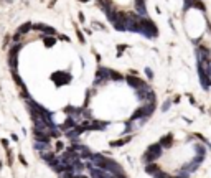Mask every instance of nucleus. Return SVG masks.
I'll list each match as a JSON object with an SVG mask.
<instances>
[{
  "label": "nucleus",
  "instance_id": "nucleus-10",
  "mask_svg": "<svg viewBox=\"0 0 211 178\" xmlns=\"http://www.w3.org/2000/svg\"><path fill=\"white\" fill-rule=\"evenodd\" d=\"M130 140V137H125V139H122V140H116V142H111V147H120V145H124L125 142Z\"/></svg>",
  "mask_w": 211,
  "mask_h": 178
},
{
  "label": "nucleus",
  "instance_id": "nucleus-12",
  "mask_svg": "<svg viewBox=\"0 0 211 178\" xmlns=\"http://www.w3.org/2000/svg\"><path fill=\"white\" fill-rule=\"evenodd\" d=\"M120 79H122V74L111 69V81H120Z\"/></svg>",
  "mask_w": 211,
  "mask_h": 178
},
{
  "label": "nucleus",
  "instance_id": "nucleus-3",
  "mask_svg": "<svg viewBox=\"0 0 211 178\" xmlns=\"http://www.w3.org/2000/svg\"><path fill=\"white\" fill-rule=\"evenodd\" d=\"M160 155H162V145H158V144H157V145H152V147H150V149L147 150V153H145V157H144V158L150 163L152 160L158 158Z\"/></svg>",
  "mask_w": 211,
  "mask_h": 178
},
{
  "label": "nucleus",
  "instance_id": "nucleus-4",
  "mask_svg": "<svg viewBox=\"0 0 211 178\" xmlns=\"http://www.w3.org/2000/svg\"><path fill=\"white\" fill-rule=\"evenodd\" d=\"M125 81H127V84H129L130 87H134L135 91L145 86L144 81H142V79H139V78H135V76H127V78H125Z\"/></svg>",
  "mask_w": 211,
  "mask_h": 178
},
{
  "label": "nucleus",
  "instance_id": "nucleus-9",
  "mask_svg": "<svg viewBox=\"0 0 211 178\" xmlns=\"http://www.w3.org/2000/svg\"><path fill=\"white\" fill-rule=\"evenodd\" d=\"M35 149H36V150H46V149H50V145L45 144V142H38V140H35Z\"/></svg>",
  "mask_w": 211,
  "mask_h": 178
},
{
  "label": "nucleus",
  "instance_id": "nucleus-14",
  "mask_svg": "<svg viewBox=\"0 0 211 178\" xmlns=\"http://www.w3.org/2000/svg\"><path fill=\"white\" fill-rule=\"evenodd\" d=\"M18 158H20V162H21V163H23V165H26V162H25V158H23V155H20V157H18Z\"/></svg>",
  "mask_w": 211,
  "mask_h": 178
},
{
  "label": "nucleus",
  "instance_id": "nucleus-11",
  "mask_svg": "<svg viewBox=\"0 0 211 178\" xmlns=\"http://www.w3.org/2000/svg\"><path fill=\"white\" fill-rule=\"evenodd\" d=\"M43 40H45V45L48 46V48H51V46L56 43V40H54L53 36H43Z\"/></svg>",
  "mask_w": 211,
  "mask_h": 178
},
{
  "label": "nucleus",
  "instance_id": "nucleus-13",
  "mask_svg": "<svg viewBox=\"0 0 211 178\" xmlns=\"http://www.w3.org/2000/svg\"><path fill=\"white\" fill-rule=\"evenodd\" d=\"M78 38H79V41H81V43H84V35L81 33L79 30H78Z\"/></svg>",
  "mask_w": 211,
  "mask_h": 178
},
{
  "label": "nucleus",
  "instance_id": "nucleus-17",
  "mask_svg": "<svg viewBox=\"0 0 211 178\" xmlns=\"http://www.w3.org/2000/svg\"><path fill=\"white\" fill-rule=\"evenodd\" d=\"M81 2H89V0H81Z\"/></svg>",
  "mask_w": 211,
  "mask_h": 178
},
{
  "label": "nucleus",
  "instance_id": "nucleus-6",
  "mask_svg": "<svg viewBox=\"0 0 211 178\" xmlns=\"http://www.w3.org/2000/svg\"><path fill=\"white\" fill-rule=\"evenodd\" d=\"M33 134H35V140H38V142H45V144H48V142H50V135H48L46 132H43V130H40V129L35 127Z\"/></svg>",
  "mask_w": 211,
  "mask_h": 178
},
{
  "label": "nucleus",
  "instance_id": "nucleus-5",
  "mask_svg": "<svg viewBox=\"0 0 211 178\" xmlns=\"http://www.w3.org/2000/svg\"><path fill=\"white\" fill-rule=\"evenodd\" d=\"M97 2H99L101 10H102L106 15H107L109 12H112V10H116V7H114V4H112L111 0H97Z\"/></svg>",
  "mask_w": 211,
  "mask_h": 178
},
{
  "label": "nucleus",
  "instance_id": "nucleus-15",
  "mask_svg": "<svg viewBox=\"0 0 211 178\" xmlns=\"http://www.w3.org/2000/svg\"><path fill=\"white\" fill-rule=\"evenodd\" d=\"M145 73H147V76H149V78H152V71H150V69H145Z\"/></svg>",
  "mask_w": 211,
  "mask_h": 178
},
{
  "label": "nucleus",
  "instance_id": "nucleus-8",
  "mask_svg": "<svg viewBox=\"0 0 211 178\" xmlns=\"http://www.w3.org/2000/svg\"><path fill=\"white\" fill-rule=\"evenodd\" d=\"M28 31H31V23H23V25L17 30L18 35H26Z\"/></svg>",
  "mask_w": 211,
  "mask_h": 178
},
{
  "label": "nucleus",
  "instance_id": "nucleus-2",
  "mask_svg": "<svg viewBox=\"0 0 211 178\" xmlns=\"http://www.w3.org/2000/svg\"><path fill=\"white\" fill-rule=\"evenodd\" d=\"M31 28H33L35 31H38V33H41V36H53V35L56 33V30H54L53 26H48V25H45V23L31 25Z\"/></svg>",
  "mask_w": 211,
  "mask_h": 178
},
{
  "label": "nucleus",
  "instance_id": "nucleus-16",
  "mask_svg": "<svg viewBox=\"0 0 211 178\" xmlns=\"http://www.w3.org/2000/svg\"><path fill=\"white\" fill-rule=\"evenodd\" d=\"M56 149H58V150H61V149H63V144H61V142H58V145H56Z\"/></svg>",
  "mask_w": 211,
  "mask_h": 178
},
{
  "label": "nucleus",
  "instance_id": "nucleus-1",
  "mask_svg": "<svg viewBox=\"0 0 211 178\" xmlns=\"http://www.w3.org/2000/svg\"><path fill=\"white\" fill-rule=\"evenodd\" d=\"M111 81V69L107 68H99L96 73V79H94V86H102V84Z\"/></svg>",
  "mask_w": 211,
  "mask_h": 178
},
{
  "label": "nucleus",
  "instance_id": "nucleus-7",
  "mask_svg": "<svg viewBox=\"0 0 211 178\" xmlns=\"http://www.w3.org/2000/svg\"><path fill=\"white\" fill-rule=\"evenodd\" d=\"M76 125H78L76 119H73V117H68V119H66V122L63 124V129H64V130H71V129H74Z\"/></svg>",
  "mask_w": 211,
  "mask_h": 178
}]
</instances>
